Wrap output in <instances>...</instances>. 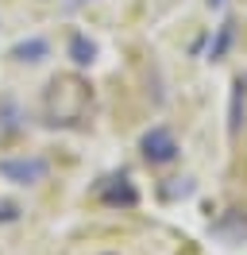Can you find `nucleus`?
<instances>
[{"instance_id": "20e7f679", "label": "nucleus", "mask_w": 247, "mask_h": 255, "mask_svg": "<svg viewBox=\"0 0 247 255\" xmlns=\"http://www.w3.org/2000/svg\"><path fill=\"white\" fill-rule=\"evenodd\" d=\"M244 124H247V74H236L228 93V139H240Z\"/></svg>"}, {"instance_id": "9b49d317", "label": "nucleus", "mask_w": 247, "mask_h": 255, "mask_svg": "<svg viewBox=\"0 0 247 255\" xmlns=\"http://www.w3.org/2000/svg\"><path fill=\"white\" fill-rule=\"evenodd\" d=\"M19 217H23V209L15 205V201H0V224H12Z\"/></svg>"}, {"instance_id": "ddd939ff", "label": "nucleus", "mask_w": 247, "mask_h": 255, "mask_svg": "<svg viewBox=\"0 0 247 255\" xmlns=\"http://www.w3.org/2000/svg\"><path fill=\"white\" fill-rule=\"evenodd\" d=\"M205 4H209V8H213V12H220V8H224V4H228V0H205Z\"/></svg>"}, {"instance_id": "f8f14e48", "label": "nucleus", "mask_w": 247, "mask_h": 255, "mask_svg": "<svg viewBox=\"0 0 247 255\" xmlns=\"http://www.w3.org/2000/svg\"><path fill=\"white\" fill-rule=\"evenodd\" d=\"M81 4H89V0H66V12H77Z\"/></svg>"}, {"instance_id": "f257e3e1", "label": "nucleus", "mask_w": 247, "mask_h": 255, "mask_svg": "<svg viewBox=\"0 0 247 255\" xmlns=\"http://www.w3.org/2000/svg\"><path fill=\"white\" fill-rule=\"evenodd\" d=\"M139 155L151 162V166H170V162L182 159V143L166 124H151L139 135Z\"/></svg>"}, {"instance_id": "423d86ee", "label": "nucleus", "mask_w": 247, "mask_h": 255, "mask_svg": "<svg viewBox=\"0 0 247 255\" xmlns=\"http://www.w3.org/2000/svg\"><path fill=\"white\" fill-rule=\"evenodd\" d=\"M97 54H101V47H97V39H89V31H70V39H66V58H70L77 70H89V66L97 62Z\"/></svg>"}, {"instance_id": "39448f33", "label": "nucleus", "mask_w": 247, "mask_h": 255, "mask_svg": "<svg viewBox=\"0 0 247 255\" xmlns=\"http://www.w3.org/2000/svg\"><path fill=\"white\" fill-rule=\"evenodd\" d=\"M8 58L19 62V66H39V62L50 58V39H46V35H23L19 43H12Z\"/></svg>"}, {"instance_id": "f03ea898", "label": "nucleus", "mask_w": 247, "mask_h": 255, "mask_svg": "<svg viewBox=\"0 0 247 255\" xmlns=\"http://www.w3.org/2000/svg\"><path fill=\"white\" fill-rule=\"evenodd\" d=\"M50 174V162L43 155H4L0 159V178L12 186H39Z\"/></svg>"}, {"instance_id": "9d476101", "label": "nucleus", "mask_w": 247, "mask_h": 255, "mask_svg": "<svg viewBox=\"0 0 247 255\" xmlns=\"http://www.w3.org/2000/svg\"><path fill=\"white\" fill-rule=\"evenodd\" d=\"M178 182H182V186H170V190H162V197H166V201H178V197H193V190H197V186H193V178H178Z\"/></svg>"}, {"instance_id": "7ed1b4c3", "label": "nucleus", "mask_w": 247, "mask_h": 255, "mask_svg": "<svg viewBox=\"0 0 247 255\" xmlns=\"http://www.w3.org/2000/svg\"><path fill=\"white\" fill-rule=\"evenodd\" d=\"M93 193H97L108 209H135L139 205V190L131 186L127 174H112V178H105V182H97Z\"/></svg>"}, {"instance_id": "6e6552de", "label": "nucleus", "mask_w": 247, "mask_h": 255, "mask_svg": "<svg viewBox=\"0 0 247 255\" xmlns=\"http://www.w3.org/2000/svg\"><path fill=\"white\" fill-rule=\"evenodd\" d=\"M213 228L228 240V244H244V240H247V217H240V209H228Z\"/></svg>"}, {"instance_id": "1a4fd4ad", "label": "nucleus", "mask_w": 247, "mask_h": 255, "mask_svg": "<svg viewBox=\"0 0 247 255\" xmlns=\"http://www.w3.org/2000/svg\"><path fill=\"white\" fill-rule=\"evenodd\" d=\"M23 128V109H19V101L15 97H0V135H15Z\"/></svg>"}, {"instance_id": "4468645a", "label": "nucleus", "mask_w": 247, "mask_h": 255, "mask_svg": "<svg viewBox=\"0 0 247 255\" xmlns=\"http://www.w3.org/2000/svg\"><path fill=\"white\" fill-rule=\"evenodd\" d=\"M101 255H116V252H101Z\"/></svg>"}, {"instance_id": "0eeeda50", "label": "nucleus", "mask_w": 247, "mask_h": 255, "mask_svg": "<svg viewBox=\"0 0 247 255\" xmlns=\"http://www.w3.org/2000/svg\"><path fill=\"white\" fill-rule=\"evenodd\" d=\"M232 43H236V19L224 16V23H220V27H216V35L209 39L205 58H209V62H224V58H228V50H232Z\"/></svg>"}]
</instances>
